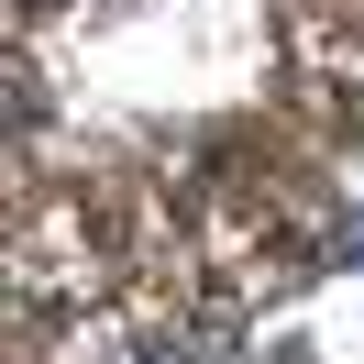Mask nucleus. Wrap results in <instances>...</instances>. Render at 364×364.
Wrapping results in <instances>:
<instances>
[{
    "label": "nucleus",
    "mask_w": 364,
    "mask_h": 364,
    "mask_svg": "<svg viewBox=\"0 0 364 364\" xmlns=\"http://www.w3.org/2000/svg\"><path fill=\"white\" fill-rule=\"evenodd\" d=\"M210 276H221L232 298H287L298 276H309V221H298L287 199H221V221H210Z\"/></svg>",
    "instance_id": "2"
},
{
    "label": "nucleus",
    "mask_w": 364,
    "mask_h": 364,
    "mask_svg": "<svg viewBox=\"0 0 364 364\" xmlns=\"http://www.w3.org/2000/svg\"><path fill=\"white\" fill-rule=\"evenodd\" d=\"M144 364H210V342H155Z\"/></svg>",
    "instance_id": "3"
},
{
    "label": "nucleus",
    "mask_w": 364,
    "mask_h": 364,
    "mask_svg": "<svg viewBox=\"0 0 364 364\" xmlns=\"http://www.w3.org/2000/svg\"><path fill=\"white\" fill-rule=\"evenodd\" d=\"M100 276H111V254H100V210H89V199H55V210L23 221V243H11V298H23L33 320L89 309Z\"/></svg>",
    "instance_id": "1"
}]
</instances>
